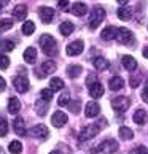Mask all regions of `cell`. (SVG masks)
<instances>
[{
    "mask_svg": "<svg viewBox=\"0 0 148 154\" xmlns=\"http://www.w3.org/2000/svg\"><path fill=\"white\" fill-rule=\"evenodd\" d=\"M10 65V59L5 54H0V70H5Z\"/></svg>",
    "mask_w": 148,
    "mask_h": 154,
    "instance_id": "8d00e7d4",
    "label": "cell"
},
{
    "mask_svg": "<svg viewBox=\"0 0 148 154\" xmlns=\"http://www.w3.org/2000/svg\"><path fill=\"white\" fill-rule=\"evenodd\" d=\"M129 105H131V100L128 99V97H124V95H118L116 99H113V102H112L113 110L118 111V113L126 111L128 108H129Z\"/></svg>",
    "mask_w": 148,
    "mask_h": 154,
    "instance_id": "277c9868",
    "label": "cell"
},
{
    "mask_svg": "<svg viewBox=\"0 0 148 154\" xmlns=\"http://www.w3.org/2000/svg\"><path fill=\"white\" fill-rule=\"evenodd\" d=\"M94 151H102L104 154H113V152L118 151V143H116L115 140H112V138L104 140V141L99 145L97 149H94Z\"/></svg>",
    "mask_w": 148,
    "mask_h": 154,
    "instance_id": "8992f818",
    "label": "cell"
},
{
    "mask_svg": "<svg viewBox=\"0 0 148 154\" xmlns=\"http://www.w3.org/2000/svg\"><path fill=\"white\" fill-rule=\"evenodd\" d=\"M135 151H137V154H148V148H146V146H142V145H139Z\"/></svg>",
    "mask_w": 148,
    "mask_h": 154,
    "instance_id": "b9f144b4",
    "label": "cell"
},
{
    "mask_svg": "<svg viewBox=\"0 0 148 154\" xmlns=\"http://www.w3.org/2000/svg\"><path fill=\"white\" fill-rule=\"evenodd\" d=\"M118 3H119V5H128V2H126V0H119Z\"/></svg>",
    "mask_w": 148,
    "mask_h": 154,
    "instance_id": "7dc6e473",
    "label": "cell"
},
{
    "mask_svg": "<svg viewBox=\"0 0 148 154\" xmlns=\"http://www.w3.org/2000/svg\"><path fill=\"white\" fill-rule=\"evenodd\" d=\"M99 113H100V106L97 102H88L86 108H84V115L88 118H96Z\"/></svg>",
    "mask_w": 148,
    "mask_h": 154,
    "instance_id": "4fadbf2b",
    "label": "cell"
},
{
    "mask_svg": "<svg viewBox=\"0 0 148 154\" xmlns=\"http://www.w3.org/2000/svg\"><path fill=\"white\" fill-rule=\"evenodd\" d=\"M42 72H35V76L37 78H45L46 75H49V73H53V72H56V64L53 60H46V62H43L42 64V68H40Z\"/></svg>",
    "mask_w": 148,
    "mask_h": 154,
    "instance_id": "ba28073f",
    "label": "cell"
},
{
    "mask_svg": "<svg viewBox=\"0 0 148 154\" xmlns=\"http://www.w3.org/2000/svg\"><path fill=\"white\" fill-rule=\"evenodd\" d=\"M94 67L97 68V70H107V68L110 67V62L105 57H96L94 59Z\"/></svg>",
    "mask_w": 148,
    "mask_h": 154,
    "instance_id": "d4e9b609",
    "label": "cell"
},
{
    "mask_svg": "<svg viewBox=\"0 0 148 154\" xmlns=\"http://www.w3.org/2000/svg\"><path fill=\"white\" fill-rule=\"evenodd\" d=\"M94 83H97V78H96V75H89L88 79H86V84H88V88H91Z\"/></svg>",
    "mask_w": 148,
    "mask_h": 154,
    "instance_id": "60d3db41",
    "label": "cell"
},
{
    "mask_svg": "<svg viewBox=\"0 0 148 154\" xmlns=\"http://www.w3.org/2000/svg\"><path fill=\"white\" fill-rule=\"evenodd\" d=\"M146 119H148V116H146V111L145 110H137V111L134 113V122L135 124L143 125L146 122Z\"/></svg>",
    "mask_w": 148,
    "mask_h": 154,
    "instance_id": "cb8c5ba5",
    "label": "cell"
},
{
    "mask_svg": "<svg viewBox=\"0 0 148 154\" xmlns=\"http://www.w3.org/2000/svg\"><path fill=\"white\" fill-rule=\"evenodd\" d=\"M100 127H102V122H96V124H91L88 127H84L78 135V140L80 141H86L89 138H94L96 135L100 132Z\"/></svg>",
    "mask_w": 148,
    "mask_h": 154,
    "instance_id": "7a4b0ae2",
    "label": "cell"
},
{
    "mask_svg": "<svg viewBox=\"0 0 148 154\" xmlns=\"http://www.w3.org/2000/svg\"><path fill=\"white\" fill-rule=\"evenodd\" d=\"M11 27H13V19H10V18L0 19V32H7Z\"/></svg>",
    "mask_w": 148,
    "mask_h": 154,
    "instance_id": "4dcf8cb0",
    "label": "cell"
},
{
    "mask_svg": "<svg viewBox=\"0 0 148 154\" xmlns=\"http://www.w3.org/2000/svg\"><path fill=\"white\" fill-rule=\"evenodd\" d=\"M13 130L19 137H24L26 135V124H24V119H22L21 116L14 118V121H13Z\"/></svg>",
    "mask_w": 148,
    "mask_h": 154,
    "instance_id": "9a60e30c",
    "label": "cell"
},
{
    "mask_svg": "<svg viewBox=\"0 0 148 154\" xmlns=\"http://www.w3.org/2000/svg\"><path fill=\"white\" fill-rule=\"evenodd\" d=\"M69 100H70V97H69V92H67V91H65V92H64V94H62V95L59 97L58 103H59V106H64V105H67V103H69Z\"/></svg>",
    "mask_w": 148,
    "mask_h": 154,
    "instance_id": "74e56055",
    "label": "cell"
},
{
    "mask_svg": "<svg viewBox=\"0 0 148 154\" xmlns=\"http://www.w3.org/2000/svg\"><path fill=\"white\" fill-rule=\"evenodd\" d=\"M49 154H62L61 151H53V152H49Z\"/></svg>",
    "mask_w": 148,
    "mask_h": 154,
    "instance_id": "c3c4849f",
    "label": "cell"
},
{
    "mask_svg": "<svg viewBox=\"0 0 148 154\" xmlns=\"http://www.w3.org/2000/svg\"><path fill=\"white\" fill-rule=\"evenodd\" d=\"M69 106H70V111L72 113H75V115H78V113H80V100L72 102V103H69Z\"/></svg>",
    "mask_w": 148,
    "mask_h": 154,
    "instance_id": "f35d334b",
    "label": "cell"
},
{
    "mask_svg": "<svg viewBox=\"0 0 148 154\" xmlns=\"http://www.w3.org/2000/svg\"><path fill=\"white\" fill-rule=\"evenodd\" d=\"M46 110H48V102H45V100L40 99L37 102V113L40 116H45V115H46Z\"/></svg>",
    "mask_w": 148,
    "mask_h": 154,
    "instance_id": "d6a6232c",
    "label": "cell"
},
{
    "mask_svg": "<svg viewBox=\"0 0 148 154\" xmlns=\"http://www.w3.org/2000/svg\"><path fill=\"white\" fill-rule=\"evenodd\" d=\"M0 49L2 51H13L14 43L11 42V40H2V42H0Z\"/></svg>",
    "mask_w": 148,
    "mask_h": 154,
    "instance_id": "e575fe53",
    "label": "cell"
},
{
    "mask_svg": "<svg viewBox=\"0 0 148 154\" xmlns=\"http://www.w3.org/2000/svg\"><path fill=\"white\" fill-rule=\"evenodd\" d=\"M73 30H75V26H73L70 21H64V22H61V26H59V32H61L64 37H69Z\"/></svg>",
    "mask_w": 148,
    "mask_h": 154,
    "instance_id": "d6986e66",
    "label": "cell"
},
{
    "mask_svg": "<svg viewBox=\"0 0 148 154\" xmlns=\"http://www.w3.org/2000/svg\"><path fill=\"white\" fill-rule=\"evenodd\" d=\"M0 154H5V151L2 149V148H0Z\"/></svg>",
    "mask_w": 148,
    "mask_h": 154,
    "instance_id": "f907efd6",
    "label": "cell"
},
{
    "mask_svg": "<svg viewBox=\"0 0 148 154\" xmlns=\"http://www.w3.org/2000/svg\"><path fill=\"white\" fill-rule=\"evenodd\" d=\"M33 32H35V24H33L32 21H26L24 24H22V33H24V35H32Z\"/></svg>",
    "mask_w": 148,
    "mask_h": 154,
    "instance_id": "f1b7e54d",
    "label": "cell"
},
{
    "mask_svg": "<svg viewBox=\"0 0 148 154\" xmlns=\"http://www.w3.org/2000/svg\"><path fill=\"white\" fill-rule=\"evenodd\" d=\"M26 16H27V7L24 3H19L13 8V18L14 19L22 21V19H26Z\"/></svg>",
    "mask_w": 148,
    "mask_h": 154,
    "instance_id": "5bb4252c",
    "label": "cell"
},
{
    "mask_svg": "<svg viewBox=\"0 0 148 154\" xmlns=\"http://www.w3.org/2000/svg\"><path fill=\"white\" fill-rule=\"evenodd\" d=\"M19 110H21V102L16 99V97H11L8 100V111L11 115H18Z\"/></svg>",
    "mask_w": 148,
    "mask_h": 154,
    "instance_id": "ffe728a7",
    "label": "cell"
},
{
    "mask_svg": "<svg viewBox=\"0 0 148 154\" xmlns=\"http://www.w3.org/2000/svg\"><path fill=\"white\" fill-rule=\"evenodd\" d=\"M104 19H105V10L102 7H96L91 11V16H89V27L91 29H97Z\"/></svg>",
    "mask_w": 148,
    "mask_h": 154,
    "instance_id": "3957f363",
    "label": "cell"
},
{
    "mask_svg": "<svg viewBox=\"0 0 148 154\" xmlns=\"http://www.w3.org/2000/svg\"><path fill=\"white\" fill-rule=\"evenodd\" d=\"M132 40H134L132 32L128 30L126 27H119L118 33H116V42L119 45H131V43H132Z\"/></svg>",
    "mask_w": 148,
    "mask_h": 154,
    "instance_id": "5b68a950",
    "label": "cell"
},
{
    "mask_svg": "<svg viewBox=\"0 0 148 154\" xmlns=\"http://www.w3.org/2000/svg\"><path fill=\"white\" fill-rule=\"evenodd\" d=\"M8 149L11 154H21L22 152V145H21V141L18 140H13L11 143L8 145Z\"/></svg>",
    "mask_w": 148,
    "mask_h": 154,
    "instance_id": "4316f807",
    "label": "cell"
},
{
    "mask_svg": "<svg viewBox=\"0 0 148 154\" xmlns=\"http://www.w3.org/2000/svg\"><path fill=\"white\" fill-rule=\"evenodd\" d=\"M142 100H143L145 103H148V79H146V84H145L143 91H142Z\"/></svg>",
    "mask_w": 148,
    "mask_h": 154,
    "instance_id": "ab89813d",
    "label": "cell"
},
{
    "mask_svg": "<svg viewBox=\"0 0 148 154\" xmlns=\"http://www.w3.org/2000/svg\"><path fill=\"white\" fill-rule=\"evenodd\" d=\"M5 88H7V83H5V79L0 76V92H2V91H5Z\"/></svg>",
    "mask_w": 148,
    "mask_h": 154,
    "instance_id": "7bdbcfd3",
    "label": "cell"
},
{
    "mask_svg": "<svg viewBox=\"0 0 148 154\" xmlns=\"http://www.w3.org/2000/svg\"><path fill=\"white\" fill-rule=\"evenodd\" d=\"M3 8V2H0V10H2Z\"/></svg>",
    "mask_w": 148,
    "mask_h": 154,
    "instance_id": "681fc988",
    "label": "cell"
},
{
    "mask_svg": "<svg viewBox=\"0 0 148 154\" xmlns=\"http://www.w3.org/2000/svg\"><path fill=\"white\" fill-rule=\"evenodd\" d=\"M83 48H84V45H83L81 40H75V42H72L70 45H67L65 53L69 56H78V54L83 53Z\"/></svg>",
    "mask_w": 148,
    "mask_h": 154,
    "instance_id": "9c48e42d",
    "label": "cell"
},
{
    "mask_svg": "<svg viewBox=\"0 0 148 154\" xmlns=\"http://www.w3.org/2000/svg\"><path fill=\"white\" fill-rule=\"evenodd\" d=\"M119 137H121L123 140H132L134 138V132L129 127H121L119 129Z\"/></svg>",
    "mask_w": 148,
    "mask_h": 154,
    "instance_id": "1f68e13d",
    "label": "cell"
},
{
    "mask_svg": "<svg viewBox=\"0 0 148 154\" xmlns=\"http://www.w3.org/2000/svg\"><path fill=\"white\" fill-rule=\"evenodd\" d=\"M38 14H40V19H42L45 24H49L54 18V10L49 8V7H40Z\"/></svg>",
    "mask_w": 148,
    "mask_h": 154,
    "instance_id": "7c38bea8",
    "label": "cell"
},
{
    "mask_svg": "<svg viewBox=\"0 0 148 154\" xmlns=\"http://www.w3.org/2000/svg\"><path fill=\"white\" fill-rule=\"evenodd\" d=\"M40 46H42V51L46 56H56L58 54V43H56V40L48 35V33H45V35L40 37Z\"/></svg>",
    "mask_w": 148,
    "mask_h": 154,
    "instance_id": "6da1fadb",
    "label": "cell"
},
{
    "mask_svg": "<svg viewBox=\"0 0 148 154\" xmlns=\"http://www.w3.org/2000/svg\"><path fill=\"white\" fill-rule=\"evenodd\" d=\"M72 13L75 14V16H84L88 13V7H86V3H83V2H77V3H73V7H72Z\"/></svg>",
    "mask_w": 148,
    "mask_h": 154,
    "instance_id": "ac0fdd59",
    "label": "cell"
},
{
    "mask_svg": "<svg viewBox=\"0 0 148 154\" xmlns=\"http://www.w3.org/2000/svg\"><path fill=\"white\" fill-rule=\"evenodd\" d=\"M123 86H124V79L121 76H113L109 83V88L112 91H119V89H123Z\"/></svg>",
    "mask_w": 148,
    "mask_h": 154,
    "instance_id": "603a6c76",
    "label": "cell"
},
{
    "mask_svg": "<svg viewBox=\"0 0 148 154\" xmlns=\"http://www.w3.org/2000/svg\"><path fill=\"white\" fill-rule=\"evenodd\" d=\"M24 60L27 64H35L37 60V49L35 48H27L24 51Z\"/></svg>",
    "mask_w": 148,
    "mask_h": 154,
    "instance_id": "44dd1931",
    "label": "cell"
},
{
    "mask_svg": "<svg viewBox=\"0 0 148 154\" xmlns=\"http://www.w3.org/2000/svg\"><path fill=\"white\" fill-rule=\"evenodd\" d=\"M131 86H132V88H137L139 86V78H132V79H131Z\"/></svg>",
    "mask_w": 148,
    "mask_h": 154,
    "instance_id": "ee69618b",
    "label": "cell"
},
{
    "mask_svg": "<svg viewBox=\"0 0 148 154\" xmlns=\"http://www.w3.org/2000/svg\"><path fill=\"white\" fill-rule=\"evenodd\" d=\"M8 132V122L3 118H0V137H5Z\"/></svg>",
    "mask_w": 148,
    "mask_h": 154,
    "instance_id": "d590c367",
    "label": "cell"
},
{
    "mask_svg": "<svg viewBox=\"0 0 148 154\" xmlns=\"http://www.w3.org/2000/svg\"><path fill=\"white\" fill-rule=\"evenodd\" d=\"M64 88V81H62L61 78H51L49 81V89L51 91H61Z\"/></svg>",
    "mask_w": 148,
    "mask_h": 154,
    "instance_id": "83f0119b",
    "label": "cell"
},
{
    "mask_svg": "<svg viewBox=\"0 0 148 154\" xmlns=\"http://www.w3.org/2000/svg\"><path fill=\"white\" fill-rule=\"evenodd\" d=\"M143 57H146V59H148V46H145V48H143Z\"/></svg>",
    "mask_w": 148,
    "mask_h": 154,
    "instance_id": "bcb514c9",
    "label": "cell"
},
{
    "mask_svg": "<svg viewBox=\"0 0 148 154\" xmlns=\"http://www.w3.org/2000/svg\"><path fill=\"white\" fill-rule=\"evenodd\" d=\"M131 16H132V13H131V10L126 8V7H121L118 10V18L121 19V21H129L131 19Z\"/></svg>",
    "mask_w": 148,
    "mask_h": 154,
    "instance_id": "f546056e",
    "label": "cell"
},
{
    "mask_svg": "<svg viewBox=\"0 0 148 154\" xmlns=\"http://www.w3.org/2000/svg\"><path fill=\"white\" fill-rule=\"evenodd\" d=\"M116 33H118L116 27L109 26V27H105V29L102 30V38L104 40H113V38H116Z\"/></svg>",
    "mask_w": 148,
    "mask_h": 154,
    "instance_id": "7402d4cb",
    "label": "cell"
},
{
    "mask_svg": "<svg viewBox=\"0 0 148 154\" xmlns=\"http://www.w3.org/2000/svg\"><path fill=\"white\" fill-rule=\"evenodd\" d=\"M13 86L19 94H24L29 91V81H27L26 76H14L13 78Z\"/></svg>",
    "mask_w": 148,
    "mask_h": 154,
    "instance_id": "52a82bcc",
    "label": "cell"
},
{
    "mask_svg": "<svg viewBox=\"0 0 148 154\" xmlns=\"http://www.w3.org/2000/svg\"><path fill=\"white\" fill-rule=\"evenodd\" d=\"M67 121H69V118H67V115L64 111H56L53 115V118H51V122H53L54 127H64L67 124Z\"/></svg>",
    "mask_w": 148,
    "mask_h": 154,
    "instance_id": "8fae6325",
    "label": "cell"
},
{
    "mask_svg": "<svg viewBox=\"0 0 148 154\" xmlns=\"http://www.w3.org/2000/svg\"><path fill=\"white\" fill-rule=\"evenodd\" d=\"M29 134L32 137H35V138H46L48 137V127L43 124H38V125H33V127L29 130Z\"/></svg>",
    "mask_w": 148,
    "mask_h": 154,
    "instance_id": "30bf717a",
    "label": "cell"
},
{
    "mask_svg": "<svg viewBox=\"0 0 148 154\" xmlns=\"http://www.w3.org/2000/svg\"><path fill=\"white\" fill-rule=\"evenodd\" d=\"M58 5H59L61 8H64V7H67V5H69V2H67V0H64V2H62V0H61V2H59Z\"/></svg>",
    "mask_w": 148,
    "mask_h": 154,
    "instance_id": "f6af8a7d",
    "label": "cell"
},
{
    "mask_svg": "<svg viewBox=\"0 0 148 154\" xmlns=\"http://www.w3.org/2000/svg\"><path fill=\"white\" fill-rule=\"evenodd\" d=\"M121 62H123V67L126 68V70H129V72H132V70L137 68V60H135L132 56H123Z\"/></svg>",
    "mask_w": 148,
    "mask_h": 154,
    "instance_id": "2e32d148",
    "label": "cell"
},
{
    "mask_svg": "<svg viewBox=\"0 0 148 154\" xmlns=\"http://www.w3.org/2000/svg\"><path fill=\"white\" fill-rule=\"evenodd\" d=\"M89 95L93 97V99H99V97L104 95V86L97 81V83H94L93 86L89 88Z\"/></svg>",
    "mask_w": 148,
    "mask_h": 154,
    "instance_id": "e0dca14e",
    "label": "cell"
},
{
    "mask_svg": "<svg viewBox=\"0 0 148 154\" xmlns=\"http://www.w3.org/2000/svg\"><path fill=\"white\" fill-rule=\"evenodd\" d=\"M81 65H77V64H72V65H69L67 67V75H69L70 78H77L80 73H81Z\"/></svg>",
    "mask_w": 148,
    "mask_h": 154,
    "instance_id": "484cf974",
    "label": "cell"
},
{
    "mask_svg": "<svg viewBox=\"0 0 148 154\" xmlns=\"http://www.w3.org/2000/svg\"><path fill=\"white\" fill-rule=\"evenodd\" d=\"M40 99L49 103V102L53 100V91H51V89H42V91H40Z\"/></svg>",
    "mask_w": 148,
    "mask_h": 154,
    "instance_id": "836d02e7",
    "label": "cell"
}]
</instances>
